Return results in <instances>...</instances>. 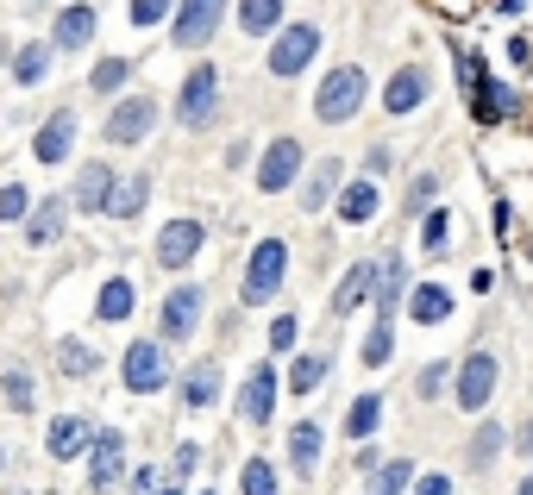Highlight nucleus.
I'll return each instance as SVG.
<instances>
[{"mask_svg":"<svg viewBox=\"0 0 533 495\" xmlns=\"http://www.w3.org/2000/svg\"><path fill=\"white\" fill-rule=\"evenodd\" d=\"M364 69L358 63H333L327 76H320L314 88V120H327V126H345V120H358V107H364Z\"/></svg>","mask_w":533,"mask_h":495,"instance_id":"nucleus-1","label":"nucleus"},{"mask_svg":"<svg viewBox=\"0 0 533 495\" xmlns=\"http://www.w3.org/2000/svg\"><path fill=\"white\" fill-rule=\"evenodd\" d=\"M214 113H220V69L214 63H195L189 76H182V88H176V126L207 132V126H214Z\"/></svg>","mask_w":533,"mask_h":495,"instance_id":"nucleus-2","label":"nucleus"},{"mask_svg":"<svg viewBox=\"0 0 533 495\" xmlns=\"http://www.w3.org/2000/svg\"><path fill=\"white\" fill-rule=\"evenodd\" d=\"M283 276H289V245L258 239V251H251V264H245V282H239V301L245 308H264V301L283 289Z\"/></svg>","mask_w":533,"mask_h":495,"instance_id":"nucleus-3","label":"nucleus"},{"mask_svg":"<svg viewBox=\"0 0 533 495\" xmlns=\"http://www.w3.org/2000/svg\"><path fill=\"white\" fill-rule=\"evenodd\" d=\"M320 57V26H308V19H295V26H276V44H270V76L289 82L301 76Z\"/></svg>","mask_w":533,"mask_h":495,"instance_id":"nucleus-4","label":"nucleus"},{"mask_svg":"<svg viewBox=\"0 0 533 495\" xmlns=\"http://www.w3.org/2000/svg\"><path fill=\"white\" fill-rule=\"evenodd\" d=\"M120 383L132 395H157L170 383V358H164V339H132L126 358H120Z\"/></svg>","mask_w":533,"mask_h":495,"instance_id":"nucleus-5","label":"nucleus"},{"mask_svg":"<svg viewBox=\"0 0 533 495\" xmlns=\"http://www.w3.org/2000/svg\"><path fill=\"white\" fill-rule=\"evenodd\" d=\"M301 170H308L301 138H295V132H276L270 145H264V163H258V188H264V195H283V188L301 182Z\"/></svg>","mask_w":533,"mask_h":495,"instance_id":"nucleus-6","label":"nucleus"},{"mask_svg":"<svg viewBox=\"0 0 533 495\" xmlns=\"http://www.w3.org/2000/svg\"><path fill=\"white\" fill-rule=\"evenodd\" d=\"M201 308H207V295H201V282H182V289L164 295V314H157V333H164L170 345H189L201 333Z\"/></svg>","mask_w":533,"mask_h":495,"instance_id":"nucleus-7","label":"nucleus"},{"mask_svg":"<svg viewBox=\"0 0 533 495\" xmlns=\"http://www.w3.org/2000/svg\"><path fill=\"white\" fill-rule=\"evenodd\" d=\"M101 132H107V145H145V138L157 132V101H151V94H126V101H113Z\"/></svg>","mask_w":533,"mask_h":495,"instance_id":"nucleus-8","label":"nucleus"},{"mask_svg":"<svg viewBox=\"0 0 533 495\" xmlns=\"http://www.w3.org/2000/svg\"><path fill=\"white\" fill-rule=\"evenodd\" d=\"M496 383H502V364H496V351H471L465 364H458V408L465 414H483L490 408V395H496Z\"/></svg>","mask_w":533,"mask_h":495,"instance_id":"nucleus-9","label":"nucleus"},{"mask_svg":"<svg viewBox=\"0 0 533 495\" xmlns=\"http://www.w3.org/2000/svg\"><path fill=\"white\" fill-rule=\"evenodd\" d=\"M226 7H233V0H182V13L170 19V38H176V51H201V44L220 32Z\"/></svg>","mask_w":533,"mask_h":495,"instance_id":"nucleus-10","label":"nucleus"},{"mask_svg":"<svg viewBox=\"0 0 533 495\" xmlns=\"http://www.w3.org/2000/svg\"><path fill=\"white\" fill-rule=\"evenodd\" d=\"M88 483L95 489H113L126 477V433L120 427H95V439H88Z\"/></svg>","mask_w":533,"mask_h":495,"instance_id":"nucleus-11","label":"nucleus"},{"mask_svg":"<svg viewBox=\"0 0 533 495\" xmlns=\"http://www.w3.org/2000/svg\"><path fill=\"white\" fill-rule=\"evenodd\" d=\"M201 245H207V226H201L195 214H182V220H170L164 232H157V264H164V270H182V264H195Z\"/></svg>","mask_w":533,"mask_h":495,"instance_id":"nucleus-12","label":"nucleus"},{"mask_svg":"<svg viewBox=\"0 0 533 495\" xmlns=\"http://www.w3.org/2000/svg\"><path fill=\"white\" fill-rule=\"evenodd\" d=\"M69 151H76V113H69V107H57L51 120L38 126V138H32V163L57 170V163H69Z\"/></svg>","mask_w":533,"mask_h":495,"instance_id":"nucleus-13","label":"nucleus"},{"mask_svg":"<svg viewBox=\"0 0 533 495\" xmlns=\"http://www.w3.org/2000/svg\"><path fill=\"white\" fill-rule=\"evenodd\" d=\"M458 63H465V82H471V107H477V120H483V126L502 120V113L515 107V94H508L502 82H490V69H477L483 57H458Z\"/></svg>","mask_w":533,"mask_h":495,"instance_id":"nucleus-14","label":"nucleus"},{"mask_svg":"<svg viewBox=\"0 0 533 495\" xmlns=\"http://www.w3.org/2000/svg\"><path fill=\"white\" fill-rule=\"evenodd\" d=\"M427 94H433V76H427L421 63H402L396 76L383 82V113H414V107L427 101Z\"/></svg>","mask_w":533,"mask_h":495,"instance_id":"nucleus-15","label":"nucleus"},{"mask_svg":"<svg viewBox=\"0 0 533 495\" xmlns=\"http://www.w3.org/2000/svg\"><path fill=\"white\" fill-rule=\"evenodd\" d=\"M408 257H377V282H370V301H377V314H402V301H408Z\"/></svg>","mask_w":533,"mask_h":495,"instance_id":"nucleus-16","label":"nucleus"},{"mask_svg":"<svg viewBox=\"0 0 533 495\" xmlns=\"http://www.w3.org/2000/svg\"><path fill=\"white\" fill-rule=\"evenodd\" d=\"M95 26H101V19H95V7H88V0L63 7V13H57V32H51V51H69V57L88 51V44H95Z\"/></svg>","mask_w":533,"mask_h":495,"instance_id":"nucleus-17","label":"nucleus"},{"mask_svg":"<svg viewBox=\"0 0 533 495\" xmlns=\"http://www.w3.org/2000/svg\"><path fill=\"white\" fill-rule=\"evenodd\" d=\"M113 176L107 163H82V176H76V188H69V207L76 214H107V201H113Z\"/></svg>","mask_w":533,"mask_h":495,"instance_id":"nucleus-18","label":"nucleus"},{"mask_svg":"<svg viewBox=\"0 0 533 495\" xmlns=\"http://www.w3.org/2000/svg\"><path fill=\"white\" fill-rule=\"evenodd\" d=\"M239 414L251 420V427H270V414H276V370L258 364L245 376V389H239Z\"/></svg>","mask_w":533,"mask_h":495,"instance_id":"nucleus-19","label":"nucleus"},{"mask_svg":"<svg viewBox=\"0 0 533 495\" xmlns=\"http://www.w3.org/2000/svg\"><path fill=\"white\" fill-rule=\"evenodd\" d=\"M132 308H138V282L132 276H107L95 289V320L120 326V320H132Z\"/></svg>","mask_w":533,"mask_h":495,"instance_id":"nucleus-20","label":"nucleus"},{"mask_svg":"<svg viewBox=\"0 0 533 495\" xmlns=\"http://www.w3.org/2000/svg\"><path fill=\"white\" fill-rule=\"evenodd\" d=\"M88 439H95V420H88V414H57V420H51V433H44L51 458H76V452H88Z\"/></svg>","mask_w":533,"mask_h":495,"instance_id":"nucleus-21","label":"nucleus"},{"mask_svg":"<svg viewBox=\"0 0 533 495\" xmlns=\"http://www.w3.org/2000/svg\"><path fill=\"white\" fill-rule=\"evenodd\" d=\"M63 226H69V195L38 201L32 214H26V245H57V239H63Z\"/></svg>","mask_w":533,"mask_h":495,"instance_id":"nucleus-22","label":"nucleus"},{"mask_svg":"<svg viewBox=\"0 0 533 495\" xmlns=\"http://www.w3.org/2000/svg\"><path fill=\"white\" fill-rule=\"evenodd\" d=\"M377 176H358V182H345L339 188V220L345 226H370V220H377Z\"/></svg>","mask_w":533,"mask_h":495,"instance_id":"nucleus-23","label":"nucleus"},{"mask_svg":"<svg viewBox=\"0 0 533 495\" xmlns=\"http://www.w3.org/2000/svg\"><path fill=\"white\" fill-rule=\"evenodd\" d=\"M339 188H345V163H339V157H320L314 170H308V188H301V207H308V214H320V207H327Z\"/></svg>","mask_w":533,"mask_h":495,"instance_id":"nucleus-24","label":"nucleus"},{"mask_svg":"<svg viewBox=\"0 0 533 495\" xmlns=\"http://www.w3.org/2000/svg\"><path fill=\"white\" fill-rule=\"evenodd\" d=\"M214 395H220V364H189L182 370V408L189 414L214 408Z\"/></svg>","mask_w":533,"mask_h":495,"instance_id":"nucleus-25","label":"nucleus"},{"mask_svg":"<svg viewBox=\"0 0 533 495\" xmlns=\"http://www.w3.org/2000/svg\"><path fill=\"white\" fill-rule=\"evenodd\" d=\"M408 314L421 326L452 320V289H439V282H414V289H408Z\"/></svg>","mask_w":533,"mask_h":495,"instance_id":"nucleus-26","label":"nucleus"},{"mask_svg":"<svg viewBox=\"0 0 533 495\" xmlns=\"http://www.w3.org/2000/svg\"><path fill=\"white\" fill-rule=\"evenodd\" d=\"M289 470L295 477H314L320 470V427L314 420H295L289 427Z\"/></svg>","mask_w":533,"mask_h":495,"instance_id":"nucleus-27","label":"nucleus"},{"mask_svg":"<svg viewBox=\"0 0 533 495\" xmlns=\"http://www.w3.org/2000/svg\"><path fill=\"white\" fill-rule=\"evenodd\" d=\"M151 201V176H120L113 182V201H107V220H138Z\"/></svg>","mask_w":533,"mask_h":495,"instance_id":"nucleus-28","label":"nucleus"},{"mask_svg":"<svg viewBox=\"0 0 533 495\" xmlns=\"http://www.w3.org/2000/svg\"><path fill=\"white\" fill-rule=\"evenodd\" d=\"M358 358H364V370H383L389 358H396V314H377V326L364 333V351H358Z\"/></svg>","mask_w":533,"mask_h":495,"instance_id":"nucleus-29","label":"nucleus"},{"mask_svg":"<svg viewBox=\"0 0 533 495\" xmlns=\"http://www.w3.org/2000/svg\"><path fill=\"white\" fill-rule=\"evenodd\" d=\"M370 282H377V264H352V270H345V282L333 289V320L358 308V301L370 295Z\"/></svg>","mask_w":533,"mask_h":495,"instance_id":"nucleus-30","label":"nucleus"},{"mask_svg":"<svg viewBox=\"0 0 533 495\" xmlns=\"http://www.w3.org/2000/svg\"><path fill=\"white\" fill-rule=\"evenodd\" d=\"M276 26H283V0H239V32L270 38Z\"/></svg>","mask_w":533,"mask_h":495,"instance_id":"nucleus-31","label":"nucleus"},{"mask_svg":"<svg viewBox=\"0 0 533 495\" xmlns=\"http://www.w3.org/2000/svg\"><path fill=\"white\" fill-rule=\"evenodd\" d=\"M44 76H51V44H19V51H13V82L38 88Z\"/></svg>","mask_w":533,"mask_h":495,"instance_id":"nucleus-32","label":"nucleus"},{"mask_svg":"<svg viewBox=\"0 0 533 495\" xmlns=\"http://www.w3.org/2000/svg\"><path fill=\"white\" fill-rule=\"evenodd\" d=\"M327 364H333L327 351H301L295 370H289V389H295V395H314L320 383H327Z\"/></svg>","mask_w":533,"mask_h":495,"instance_id":"nucleus-33","label":"nucleus"},{"mask_svg":"<svg viewBox=\"0 0 533 495\" xmlns=\"http://www.w3.org/2000/svg\"><path fill=\"white\" fill-rule=\"evenodd\" d=\"M408 483H414V464L408 458H389V464L370 470V495H408Z\"/></svg>","mask_w":533,"mask_h":495,"instance_id":"nucleus-34","label":"nucleus"},{"mask_svg":"<svg viewBox=\"0 0 533 495\" xmlns=\"http://www.w3.org/2000/svg\"><path fill=\"white\" fill-rule=\"evenodd\" d=\"M502 445H508V433L496 427V420H483V427L471 433V470H490L502 458Z\"/></svg>","mask_w":533,"mask_h":495,"instance_id":"nucleus-35","label":"nucleus"},{"mask_svg":"<svg viewBox=\"0 0 533 495\" xmlns=\"http://www.w3.org/2000/svg\"><path fill=\"white\" fill-rule=\"evenodd\" d=\"M377 427H383V402H377V395H358L352 414H345V433H352V439H370Z\"/></svg>","mask_w":533,"mask_h":495,"instance_id":"nucleus-36","label":"nucleus"},{"mask_svg":"<svg viewBox=\"0 0 533 495\" xmlns=\"http://www.w3.org/2000/svg\"><path fill=\"white\" fill-rule=\"evenodd\" d=\"M57 364H63V376H95V370H101L95 345H82V339H63V345H57Z\"/></svg>","mask_w":533,"mask_h":495,"instance_id":"nucleus-37","label":"nucleus"},{"mask_svg":"<svg viewBox=\"0 0 533 495\" xmlns=\"http://www.w3.org/2000/svg\"><path fill=\"white\" fill-rule=\"evenodd\" d=\"M446 383H452V364H446V358H433L421 376H414V395H421V402H439V395H446Z\"/></svg>","mask_w":533,"mask_h":495,"instance_id":"nucleus-38","label":"nucleus"},{"mask_svg":"<svg viewBox=\"0 0 533 495\" xmlns=\"http://www.w3.org/2000/svg\"><path fill=\"white\" fill-rule=\"evenodd\" d=\"M446 245H452V220L433 207V214H421V251H427V257H439Z\"/></svg>","mask_w":533,"mask_h":495,"instance_id":"nucleus-39","label":"nucleus"},{"mask_svg":"<svg viewBox=\"0 0 533 495\" xmlns=\"http://www.w3.org/2000/svg\"><path fill=\"white\" fill-rule=\"evenodd\" d=\"M88 82H95V94H120V88L132 82V63H126V57H107V63H101Z\"/></svg>","mask_w":533,"mask_h":495,"instance_id":"nucleus-40","label":"nucleus"},{"mask_svg":"<svg viewBox=\"0 0 533 495\" xmlns=\"http://www.w3.org/2000/svg\"><path fill=\"white\" fill-rule=\"evenodd\" d=\"M239 489H245V495H276V464H270V458H251L245 477H239Z\"/></svg>","mask_w":533,"mask_h":495,"instance_id":"nucleus-41","label":"nucleus"},{"mask_svg":"<svg viewBox=\"0 0 533 495\" xmlns=\"http://www.w3.org/2000/svg\"><path fill=\"white\" fill-rule=\"evenodd\" d=\"M439 195V170H421L408 182V214H427V201Z\"/></svg>","mask_w":533,"mask_h":495,"instance_id":"nucleus-42","label":"nucleus"},{"mask_svg":"<svg viewBox=\"0 0 533 495\" xmlns=\"http://www.w3.org/2000/svg\"><path fill=\"white\" fill-rule=\"evenodd\" d=\"M32 214V195H26V188H19V182H7V188H0V220H26Z\"/></svg>","mask_w":533,"mask_h":495,"instance_id":"nucleus-43","label":"nucleus"},{"mask_svg":"<svg viewBox=\"0 0 533 495\" xmlns=\"http://www.w3.org/2000/svg\"><path fill=\"white\" fill-rule=\"evenodd\" d=\"M7 402H13L19 414H32V402H38V383H32L26 370H13V376H7Z\"/></svg>","mask_w":533,"mask_h":495,"instance_id":"nucleus-44","label":"nucleus"},{"mask_svg":"<svg viewBox=\"0 0 533 495\" xmlns=\"http://www.w3.org/2000/svg\"><path fill=\"white\" fill-rule=\"evenodd\" d=\"M176 7V0H132V7H126V19H132V26H164V13Z\"/></svg>","mask_w":533,"mask_h":495,"instance_id":"nucleus-45","label":"nucleus"},{"mask_svg":"<svg viewBox=\"0 0 533 495\" xmlns=\"http://www.w3.org/2000/svg\"><path fill=\"white\" fill-rule=\"evenodd\" d=\"M295 339H301V320L295 314H276L270 320V351H295Z\"/></svg>","mask_w":533,"mask_h":495,"instance_id":"nucleus-46","label":"nucleus"},{"mask_svg":"<svg viewBox=\"0 0 533 495\" xmlns=\"http://www.w3.org/2000/svg\"><path fill=\"white\" fill-rule=\"evenodd\" d=\"M389 163H396V151H389V145H370V151H364V176H389Z\"/></svg>","mask_w":533,"mask_h":495,"instance_id":"nucleus-47","label":"nucleus"},{"mask_svg":"<svg viewBox=\"0 0 533 495\" xmlns=\"http://www.w3.org/2000/svg\"><path fill=\"white\" fill-rule=\"evenodd\" d=\"M408 495H452V477H439V470H433V477H414Z\"/></svg>","mask_w":533,"mask_h":495,"instance_id":"nucleus-48","label":"nucleus"},{"mask_svg":"<svg viewBox=\"0 0 533 495\" xmlns=\"http://www.w3.org/2000/svg\"><path fill=\"white\" fill-rule=\"evenodd\" d=\"M195 464H201V445H182V452H176V477H189Z\"/></svg>","mask_w":533,"mask_h":495,"instance_id":"nucleus-49","label":"nucleus"},{"mask_svg":"<svg viewBox=\"0 0 533 495\" xmlns=\"http://www.w3.org/2000/svg\"><path fill=\"white\" fill-rule=\"evenodd\" d=\"M132 495H157V477H151V470H132Z\"/></svg>","mask_w":533,"mask_h":495,"instance_id":"nucleus-50","label":"nucleus"},{"mask_svg":"<svg viewBox=\"0 0 533 495\" xmlns=\"http://www.w3.org/2000/svg\"><path fill=\"white\" fill-rule=\"evenodd\" d=\"M521 452L533 458V420H527V427H521Z\"/></svg>","mask_w":533,"mask_h":495,"instance_id":"nucleus-51","label":"nucleus"},{"mask_svg":"<svg viewBox=\"0 0 533 495\" xmlns=\"http://www.w3.org/2000/svg\"><path fill=\"white\" fill-rule=\"evenodd\" d=\"M515 495H533V477H527V483H521V489H515Z\"/></svg>","mask_w":533,"mask_h":495,"instance_id":"nucleus-52","label":"nucleus"},{"mask_svg":"<svg viewBox=\"0 0 533 495\" xmlns=\"http://www.w3.org/2000/svg\"><path fill=\"white\" fill-rule=\"evenodd\" d=\"M164 495H182V489H164Z\"/></svg>","mask_w":533,"mask_h":495,"instance_id":"nucleus-53","label":"nucleus"}]
</instances>
